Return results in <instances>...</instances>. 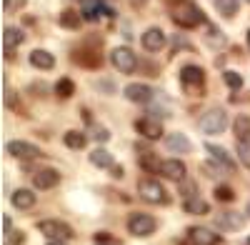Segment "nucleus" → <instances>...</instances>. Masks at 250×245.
Instances as JSON below:
<instances>
[{
    "mask_svg": "<svg viewBox=\"0 0 250 245\" xmlns=\"http://www.w3.org/2000/svg\"><path fill=\"white\" fill-rule=\"evenodd\" d=\"M173 23L178 25V28H185V30H193V28H198V25H203V10L195 5V3H190V0H183V3H178L175 8H173Z\"/></svg>",
    "mask_w": 250,
    "mask_h": 245,
    "instance_id": "obj_1",
    "label": "nucleus"
},
{
    "mask_svg": "<svg viewBox=\"0 0 250 245\" xmlns=\"http://www.w3.org/2000/svg\"><path fill=\"white\" fill-rule=\"evenodd\" d=\"M198 128L205 133V135H218L228 128V113L223 108H210L205 110L203 118L198 120Z\"/></svg>",
    "mask_w": 250,
    "mask_h": 245,
    "instance_id": "obj_2",
    "label": "nucleus"
},
{
    "mask_svg": "<svg viewBox=\"0 0 250 245\" xmlns=\"http://www.w3.org/2000/svg\"><path fill=\"white\" fill-rule=\"evenodd\" d=\"M138 195L145 203H165V200H168V193H165V188L160 185L155 178H143L138 183Z\"/></svg>",
    "mask_w": 250,
    "mask_h": 245,
    "instance_id": "obj_3",
    "label": "nucleus"
},
{
    "mask_svg": "<svg viewBox=\"0 0 250 245\" xmlns=\"http://www.w3.org/2000/svg\"><path fill=\"white\" fill-rule=\"evenodd\" d=\"M155 218L153 215H148V213H133L130 218H128V230L135 235V238H148V235H153L155 233Z\"/></svg>",
    "mask_w": 250,
    "mask_h": 245,
    "instance_id": "obj_4",
    "label": "nucleus"
},
{
    "mask_svg": "<svg viewBox=\"0 0 250 245\" xmlns=\"http://www.w3.org/2000/svg\"><path fill=\"white\" fill-rule=\"evenodd\" d=\"M38 230L43 233L48 240H68V238L73 235V228L68 225V223L55 220V218H50V220H43V223L38 225Z\"/></svg>",
    "mask_w": 250,
    "mask_h": 245,
    "instance_id": "obj_5",
    "label": "nucleus"
},
{
    "mask_svg": "<svg viewBox=\"0 0 250 245\" xmlns=\"http://www.w3.org/2000/svg\"><path fill=\"white\" fill-rule=\"evenodd\" d=\"M110 60H113V65L118 68V73H133L135 68H138V55L130 50V48H125V45H120V48H115L113 53H110Z\"/></svg>",
    "mask_w": 250,
    "mask_h": 245,
    "instance_id": "obj_6",
    "label": "nucleus"
},
{
    "mask_svg": "<svg viewBox=\"0 0 250 245\" xmlns=\"http://www.w3.org/2000/svg\"><path fill=\"white\" fill-rule=\"evenodd\" d=\"M220 243V235L210 228H188L185 233V240L183 245H218Z\"/></svg>",
    "mask_w": 250,
    "mask_h": 245,
    "instance_id": "obj_7",
    "label": "nucleus"
},
{
    "mask_svg": "<svg viewBox=\"0 0 250 245\" xmlns=\"http://www.w3.org/2000/svg\"><path fill=\"white\" fill-rule=\"evenodd\" d=\"M135 130L145 138V140H158L163 135V122L158 118H150V115H145L140 120H135Z\"/></svg>",
    "mask_w": 250,
    "mask_h": 245,
    "instance_id": "obj_8",
    "label": "nucleus"
},
{
    "mask_svg": "<svg viewBox=\"0 0 250 245\" xmlns=\"http://www.w3.org/2000/svg\"><path fill=\"white\" fill-rule=\"evenodd\" d=\"M5 153L13 155V158L28 160V158H38L40 155V148L33 145V143H28V140H10L8 145H5Z\"/></svg>",
    "mask_w": 250,
    "mask_h": 245,
    "instance_id": "obj_9",
    "label": "nucleus"
},
{
    "mask_svg": "<svg viewBox=\"0 0 250 245\" xmlns=\"http://www.w3.org/2000/svg\"><path fill=\"white\" fill-rule=\"evenodd\" d=\"M180 83H183V88H203V83H205L203 68L200 65H183Z\"/></svg>",
    "mask_w": 250,
    "mask_h": 245,
    "instance_id": "obj_10",
    "label": "nucleus"
},
{
    "mask_svg": "<svg viewBox=\"0 0 250 245\" xmlns=\"http://www.w3.org/2000/svg\"><path fill=\"white\" fill-rule=\"evenodd\" d=\"M58 183H60V173L55 168H43V170H38L33 175V185L38 190H50V188L58 185Z\"/></svg>",
    "mask_w": 250,
    "mask_h": 245,
    "instance_id": "obj_11",
    "label": "nucleus"
},
{
    "mask_svg": "<svg viewBox=\"0 0 250 245\" xmlns=\"http://www.w3.org/2000/svg\"><path fill=\"white\" fill-rule=\"evenodd\" d=\"M153 88H148V85H143V83H130L128 88H125V98L130 100V103H140V105H145V103H150L153 100Z\"/></svg>",
    "mask_w": 250,
    "mask_h": 245,
    "instance_id": "obj_12",
    "label": "nucleus"
},
{
    "mask_svg": "<svg viewBox=\"0 0 250 245\" xmlns=\"http://www.w3.org/2000/svg\"><path fill=\"white\" fill-rule=\"evenodd\" d=\"M140 43H143V48L148 50V53H158V50H163V45H165V33H163L160 28H148V30L143 33Z\"/></svg>",
    "mask_w": 250,
    "mask_h": 245,
    "instance_id": "obj_13",
    "label": "nucleus"
},
{
    "mask_svg": "<svg viewBox=\"0 0 250 245\" xmlns=\"http://www.w3.org/2000/svg\"><path fill=\"white\" fill-rule=\"evenodd\" d=\"M185 163L178 160V158H170V160H163V165H160V175L163 178H168V180H185Z\"/></svg>",
    "mask_w": 250,
    "mask_h": 245,
    "instance_id": "obj_14",
    "label": "nucleus"
},
{
    "mask_svg": "<svg viewBox=\"0 0 250 245\" xmlns=\"http://www.w3.org/2000/svg\"><path fill=\"white\" fill-rule=\"evenodd\" d=\"M10 203L18 208V210H30L35 205V193L28 190V188H18L13 195H10Z\"/></svg>",
    "mask_w": 250,
    "mask_h": 245,
    "instance_id": "obj_15",
    "label": "nucleus"
},
{
    "mask_svg": "<svg viewBox=\"0 0 250 245\" xmlns=\"http://www.w3.org/2000/svg\"><path fill=\"white\" fill-rule=\"evenodd\" d=\"M205 150H208V155H210L213 165H218V168H223V170H233V160L228 158V153H225L223 148H218V145H210V143H208V145H205Z\"/></svg>",
    "mask_w": 250,
    "mask_h": 245,
    "instance_id": "obj_16",
    "label": "nucleus"
},
{
    "mask_svg": "<svg viewBox=\"0 0 250 245\" xmlns=\"http://www.w3.org/2000/svg\"><path fill=\"white\" fill-rule=\"evenodd\" d=\"M30 65L38 70H53L55 68V58L48 50H33L30 53Z\"/></svg>",
    "mask_w": 250,
    "mask_h": 245,
    "instance_id": "obj_17",
    "label": "nucleus"
},
{
    "mask_svg": "<svg viewBox=\"0 0 250 245\" xmlns=\"http://www.w3.org/2000/svg\"><path fill=\"white\" fill-rule=\"evenodd\" d=\"M165 145H168L170 153H190V140H188L183 133H170L168 138H165Z\"/></svg>",
    "mask_w": 250,
    "mask_h": 245,
    "instance_id": "obj_18",
    "label": "nucleus"
},
{
    "mask_svg": "<svg viewBox=\"0 0 250 245\" xmlns=\"http://www.w3.org/2000/svg\"><path fill=\"white\" fill-rule=\"evenodd\" d=\"M23 40H25V33L20 30V28L8 25V28L3 30V45H5V50H13V48H18V45H23Z\"/></svg>",
    "mask_w": 250,
    "mask_h": 245,
    "instance_id": "obj_19",
    "label": "nucleus"
},
{
    "mask_svg": "<svg viewBox=\"0 0 250 245\" xmlns=\"http://www.w3.org/2000/svg\"><path fill=\"white\" fill-rule=\"evenodd\" d=\"M138 163H140V168H143L145 173H160V165H163L153 150H140Z\"/></svg>",
    "mask_w": 250,
    "mask_h": 245,
    "instance_id": "obj_20",
    "label": "nucleus"
},
{
    "mask_svg": "<svg viewBox=\"0 0 250 245\" xmlns=\"http://www.w3.org/2000/svg\"><path fill=\"white\" fill-rule=\"evenodd\" d=\"M183 208H185V213H193V215H205L208 210V203L195 193V195H190V198H185V203H183Z\"/></svg>",
    "mask_w": 250,
    "mask_h": 245,
    "instance_id": "obj_21",
    "label": "nucleus"
},
{
    "mask_svg": "<svg viewBox=\"0 0 250 245\" xmlns=\"http://www.w3.org/2000/svg\"><path fill=\"white\" fill-rule=\"evenodd\" d=\"M83 20H85V18H83L78 10H70V8H68V10L60 13V20H58V23H60L62 28H68V30H78Z\"/></svg>",
    "mask_w": 250,
    "mask_h": 245,
    "instance_id": "obj_22",
    "label": "nucleus"
},
{
    "mask_svg": "<svg viewBox=\"0 0 250 245\" xmlns=\"http://www.w3.org/2000/svg\"><path fill=\"white\" fill-rule=\"evenodd\" d=\"M90 163H93L95 168L108 170V168H113V155H110L105 148H95V150L90 153Z\"/></svg>",
    "mask_w": 250,
    "mask_h": 245,
    "instance_id": "obj_23",
    "label": "nucleus"
},
{
    "mask_svg": "<svg viewBox=\"0 0 250 245\" xmlns=\"http://www.w3.org/2000/svg\"><path fill=\"white\" fill-rule=\"evenodd\" d=\"M243 225V218L238 213H220L218 215V228L223 230H238Z\"/></svg>",
    "mask_w": 250,
    "mask_h": 245,
    "instance_id": "obj_24",
    "label": "nucleus"
},
{
    "mask_svg": "<svg viewBox=\"0 0 250 245\" xmlns=\"http://www.w3.org/2000/svg\"><path fill=\"white\" fill-rule=\"evenodd\" d=\"M233 133H235V140H250V118L248 115H238L235 118Z\"/></svg>",
    "mask_w": 250,
    "mask_h": 245,
    "instance_id": "obj_25",
    "label": "nucleus"
},
{
    "mask_svg": "<svg viewBox=\"0 0 250 245\" xmlns=\"http://www.w3.org/2000/svg\"><path fill=\"white\" fill-rule=\"evenodd\" d=\"M85 143H88L85 133H80V130H68V133H65V145L73 148V150L85 148Z\"/></svg>",
    "mask_w": 250,
    "mask_h": 245,
    "instance_id": "obj_26",
    "label": "nucleus"
},
{
    "mask_svg": "<svg viewBox=\"0 0 250 245\" xmlns=\"http://www.w3.org/2000/svg\"><path fill=\"white\" fill-rule=\"evenodd\" d=\"M223 18H233L238 13V0H213Z\"/></svg>",
    "mask_w": 250,
    "mask_h": 245,
    "instance_id": "obj_27",
    "label": "nucleus"
},
{
    "mask_svg": "<svg viewBox=\"0 0 250 245\" xmlns=\"http://www.w3.org/2000/svg\"><path fill=\"white\" fill-rule=\"evenodd\" d=\"M55 93H58L60 98H70V95L75 93V85H73V80H70V78H60L58 83H55Z\"/></svg>",
    "mask_w": 250,
    "mask_h": 245,
    "instance_id": "obj_28",
    "label": "nucleus"
},
{
    "mask_svg": "<svg viewBox=\"0 0 250 245\" xmlns=\"http://www.w3.org/2000/svg\"><path fill=\"white\" fill-rule=\"evenodd\" d=\"M235 153H238V160L243 163V165L250 168V140H238Z\"/></svg>",
    "mask_w": 250,
    "mask_h": 245,
    "instance_id": "obj_29",
    "label": "nucleus"
},
{
    "mask_svg": "<svg viewBox=\"0 0 250 245\" xmlns=\"http://www.w3.org/2000/svg\"><path fill=\"white\" fill-rule=\"evenodd\" d=\"M223 80L228 83V88H233V90H240L243 88V75L235 73V70H225L223 73Z\"/></svg>",
    "mask_w": 250,
    "mask_h": 245,
    "instance_id": "obj_30",
    "label": "nucleus"
},
{
    "mask_svg": "<svg viewBox=\"0 0 250 245\" xmlns=\"http://www.w3.org/2000/svg\"><path fill=\"white\" fill-rule=\"evenodd\" d=\"M103 13H110V10H103L100 3H88L85 10H83V18H85V20H98Z\"/></svg>",
    "mask_w": 250,
    "mask_h": 245,
    "instance_id": "obj_31",
    "label": "nucleus"
},
{
    "mask_svg": "<svg viewBox=\"0 0 250 245\" xmlns=\"http://www.w3.org/2000/svg\"><path fill=\"white\" fill-rule=\"evenodd\" d=\"M215 198L223 200V203H230L235 198V193H233V188H228V185H218L215 188Z\"/></svg>",
    "mask_w": 250,
    "mask_h": 245,
    "instance_id": "obj_32",
    "label": "nucleus"
},
{
    "mask_svg": "<svg viewBox=\"0 0 250 245\" xmlns=\"http://www.w3.org/2000/svg\"><path fill=\"white\" fill-rule=\"evenodd\" d=\"M3 8L5 10H23L25 8V0H3Z\"/></svg>",
    "mask_w": 250,
    "mask_h": 245,
    "instance_id": "obj_33",
    "label": "nucleus"
},
{
    "mask_svg": "<svg viewBox=\"0 0 250 245\" xmlns=\"http://www.w3.org/2000/svg\"><path fill=\"white\" fill-rule=\"evenodd\" d=\"M23 240H25V235L20 230H10V245H20Z\"/></svg>",
    "mask_w": 250,
    "mask_h": 245,
    "instance_id": "obj_34",
    "label": "nucleus"
},
{
    "mask_svg": "<svg viewBox=\"0 0 250 245\" xmlns=\"http://www.w3.org/2000/svg\"><path fill=\"white\" fill-rule=\"evenodd\" d=\"M108 138H110V133L105 128H95V140H108Z\"/></svg>",
    "mask_w": 250,
    "mask_h": 245,
    "instance_id": "obj_35",
    "label": "nucleus"
},
{
    "mask_svg": "<svg viewBox=\"0 0 250 245\" xmlns=\"http://www.w3.org/2000/svg\"><path fill=\"white\" fill-rule=\"evenodd\" d=\"M3 228H5V235H10V218L3 215Z\"/></svg>",
    "mask_w": 250,
    "mask_h": 245,
    "instance_id": "obj_36",
    "label": "nucleus"
},
{
    "mask_svg": "<svg viewBox=\"0 0 250 245\" xmlns=\"http://www.w3.org/2000/svg\"><path fill=\"white\" fill-rule=\"evenodd\" d=\"M110 170H113V175H115V178H123V168H120V165H113Z\"/></svg>",
    "mask_w": 250,
    "mask_h": 245,
    "instance_id": "obj_37",
    "label": "nucleus"
},
{
    "mask_svg": "<svg viewBox=\"0 0 250 245\" xmlns=\"http://www.w3.org/2000/svg\"><path fill=\"white\" fill-rule=\"evenodd\" d=\"M45 245H68V243H65V240H48Z\"/></svg>",
    "mask_w": 250,
    "mask_h": 245,
    "instance_id": "obj_38",
    "label": "nucleus"
},
{
    "mask_svg": "<svg viewBox=\"0 0 250 245\" xmlns=\"http://www.w3.org/2000/svg\"><path fill=\"white\" fill-rule=\"evenodd\" d=\"M133 3H145V0H133Z\"/></svg>",
    "mask_w": 250,
    "mask_h": 245,
    "instance_id": "obj_39",
    "label": "nucleus"
},
{
    "mask_svg": "<svg viewBox=\"0 0 250 245\" xmlns=\"http://www.w3.org/2000/svg\"><path fill=\"white\" fill-rule=\"evenodd\" d=\"M248 45H250V33H248Z\"/></svg>",
    "mask_w": 250,
    "mask_h": 245,
    "instance_id": "obj_40",
    "label": "nucleus"
},
{
    "mask_svg": "<svg viewBox=\"0 0 250 245\" xmlns=\"http://www.w3.org/2000/svg\"><path fill=\"white\" fill-rule=\"evenodd\" d=\"M248 213H250V208H248Z\"/></svg>",
    "mask_w": 250,
    "mask_h": 245,
    "instance_id": "obj_41",
    "label": "nucleus"
}]
</instances>
